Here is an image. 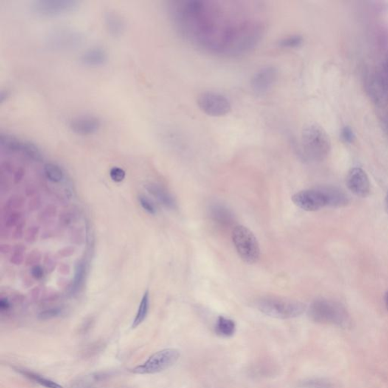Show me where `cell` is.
Wrapping results in <instances>:
<instances>
[{
    "mask_svg": "<svg viewBox=\"0 0 388 388\" xmlns=\"http://www.w3.org/2000/svg\"><path fill=\"white\" fill-rule=\"evenodd\" d=\"M174 25L193 46L209 53L238 57L263 37V11L256 2L176 0L169 5Z\"/></svg>",
    "mask_w": 388,
    "mask_h": 388,
    "instance_id": "6da1fadb",
    "label": "cell"
},
{
    "mask_svg": "<svg viewBox=\"0 0 388 388\" xmlns=\"http://www.w3.org/2000/svg\"><path fill=\"white\" fill-rule=\"evenodd\" d=\"M302 149L306 159L322 160L330 150V141L327 133L316 124L307 125L302 132Z\"/></svg>",
    "mask_w": 388,
    "mask_h": 388,
    "instance_id": "7a4b0ae2",
    "label": "cell"
},
{
    "mask_svg": "<svg viewBox=\"0 0 388 388\" xmlns=\"http://www.w3.org/2000/svg\"><path fill=\"white\" fill-rule=\"evenodd\" d=\"M256 307L264 314L280 319L298 317L306 310L305 304L302 302L274 296L261 298L256 302Z\"/></svg>",
    "mask_w": 388,
    "mask_h": 388,
    "instance_id": "3957f363",
    "label": "cell"
},
{
    "mask_svg": "<svg viewBox=\"0 0 388 388\" xmlns=\"http://www.w3.org/2000/svg\"><path fill=\"white\" fill-rule=\"evenodd\" d=\"M309 316L312 320L319 323L346 326L349 317L345 309L336 302L327 299H318L310 306Z\"/></svg>",
    "mask_w": 388,
    "mask_h": 388,
    "instance_id": "277c9868",
    "label": "cell"
},
{
    "mask_svg": "<svg viewBox=\"0 0 388 388\" xmlns=\"http://www.w3.org/2000/svg\"><path fill=\"white\" fill-rule=\"evenodd\" d=\"M232 240L240 259L248 264H254L260 257V247L254 233L243 226L234 227Z\"/></svg>",
    "mask_w": 388,
    "mask_h": 388,
    "instance_id": "5b68a950",
    "label": "cell"
},
{
    "mask_svg": "<svg viewBox=\"0 0 388 388\" xmlns=\"http://www.w3.org/2000/svg\"><path fill=\"white\" fill-rule=\"evenodd\" d=\"M298 207L307 212H316L326 206H332V187H316L301 190L292 197Z\"/></svg>",
    "mask_w": 388,
    "mask_h": 388,
    "instance_id": "8992f818",
    "label": "cell"
},
{
    "mask_svg": "<svg viewBox=\"0 0 388 388\" xmlns=\"http://www.w3.org/2000/svg\"><path fill=\"white\" fill-rule=\"evenodd\" d=\"M85 36L80 31L69 27H56L46 37V46L55 51H69L80 46Z\"/></svg>",
    "mask_w": 388,
    "mask_h": 388,
    "instance_id": "52a82bcc",
    "label": "cell"
},
{
    "mask_svg": "<svg viewBox=\"0 0 388 388\" xmlns=\"http://www.w3.org/2000/svg\"><path fill=\"white\" fill-rule=\"evenodd\" d=\"M179 357V351L176 349H164L155 353L147 361L135 367L132 372L140 375L159 373L173 366Z\"/></svg>",
    "mask_w": 388,
    "mask_h": 388,
    "instance_id": "ba28073f",
    "label": "cell"
},
{
    "mask_svg": "<svg viewBox=\"0 0 388 388\" xmlns=\"http://www.w3.org/2000/svg\"><path fill=\"white\" fill-rule=\"evenodd\" d=\"M197 104L205 114L212 117L226 116L231 110V102L226 96L212 91L202 93L198 97Z\"/></svg>",
    "mask_w": 388,
    "mask_h": 388,
    "instance_id": "9c48e42d",
    "label": "cell"
},
{
    "mask_svg": "<svg viewBox=\"0 0 388 388\" xmlns=\"http://www.w3.org/2000/svg\"><path fill=\"white\" fill-rule=\"evenodd\" d=\"M79 6L80 3L75 0H35L31 8L40 16L54 17L74 12Z\"/></svg>",
    "mask_w": 388,
    "mask_h": 388,
    "instance_id": "30bf717a",
    "label": "cell"
},
{
    "mask_svg": "<svg viewBox=\"0 0 388 388\" xmlns=\"http://www.w3.org/2000/svg\"><path fill=\"white\" fill-rule=\"evenodd\" d=\"M279 73L274 66H265L259 69L251 80V88L259 95L265 94L271 89L278 79Z\"/></svg>",
    "mask_w": 388,
    "mask_h": 388,
    "instance_id": "8fae6325",
    "label": "cell"
},
{
    "mask_svg": "<svg viewBox=\"0 0 388 388\" xmlns=\"http://www.w3.org/2000/svg\"><path fill=\"white\" fill-rule=\"evenodd\" d=\"M346 183L349 190L357 197L365 198L370 193L369 178L360 168H353L349 172Z\"/></svg>",
    "mask_w": 388,
    "mask_h": 388,
    "instance_id": "7c38bea8",
    "label": "cell"
},
{
    "mask_svg": "<svg viewBox=\"0 0 388 388\" xmlns=\"http://www.w3.org/2000/svg\"><path fill=\"white\" fill-rule=\"evenodd\" d=\"M101 127V122L98 118L94 116H77L71 119L69 122L70 129L76 134L88 136L97 133Z\"/></svg>",
    "mask_w": 388,
    "mask_h": 388,
    "instance_id": "4fadbf2b",
    "label": "cell"
},
{
    "mask_svg": "<svg viewBox=\"0 0 388 388\" xmlns=\"http://www.w3.org/2000/svg\"><path fill=\"white\" fill-rule=\"evenodd\" d=\"M89 263L88 258L80 259L76 263L74 280L69 286V293L71 296L77 294L83 288L89 271Z\"/></svg>",
    "mask_w": 388,
    "mask_h": 388,
    "instance_id": "5bb4252c",
    "label": "cell"
},
{
    "mask_svg": "<svg viewBox=\"0 0 388 388\" xmlns=\"http://www.w3.org/2000/svg\"><path fill=\"white\" fill-rule=\"evenodd\" d=\"M104 24L108 32L113 37H119L125 32L126 24L122 15L115 11H106L104 13Z\"/></svg>",
    "mask_w": 388,
    "mask_h": 388,
    "instance_id": "9a60e30c",
    "label": "cell"
},
{
    "mask_svg": "<svg viewBox=\"0 0 388 388\" xmlns=\"http://www.w3.org/2000/svg\"><path fill=\"white\" fill-rule=\"evenodd\" d=\"M108 60L106 51L100 46H93L80 56V62L87 66L97 67L103 65Z\"/></svg>",
    "mask_w": 388,
    "mask_h": 388,
    "instance_id": "2e32d148",
    "label": "cell"
},
{
    "mask_svg": "<svg viewBox=\"0 0 388 388\" xmlns=\"http://www.w3.org/2000/svg\"><path fill=\"white\" fill-rule=\"evenodd\" d=\"M145 188L156 200L160 202L161 204L169 209H175L177 207L176 201L172 194L165 190L162 186L154 183H150L145 186Z\"/></svg>",
    "mask_w": 388,
    "mask_h": 388,
    "instance_id": "e0dca14e",
    "label": "cell"
},
{
    "mask_svg": "<svg viewBox=\"0 0 388 388\" xmlns=\"http://www.w3.org/2000/svg\"><path fill=\"white\" fill-rule=\"evenodd\" d=\"M211 216L214 221L223 226H229L233 223V214L231 211L223 205H213L210 208Z\"/></svg>",
    "mask_w": 388,
    "mask_h": 388,
    "instance_id": "ac0fdd59",
    "label": "cell"
},
{
    "mask_svg": "<svg viewBox=\"0 0 388 388\" xmlns=\"http://www.w3.org/2000/svg\"><path fill=\"white\" fill-rule=\"evenodd\" d=\"M149 310H150V293L147 291L144 293V296L141 299L136 316H135L133 324H132V328H135L145 321L147 315H148Z\"/></svg>",
    "mask_w": 388,
    "mask_h": 388,
    "instance_id": "d6986e66",
    "label": "cell"
},
{
    "mask_svg": "<svg viewBox=\"0 0 388 388\" xmlns=\"http://www.w3.org/2000/svg\"><path fill=\"white\" fill-rule=\"evenodd\" d=\"M18 372L23 376L25 378H29V379L32 380L37 384H40V386L46 388H63V386L59 384L58 383L55 382V381H52V380L48 379V378H45V377L42 376V375H39V374L35 373V372H32V371L26 370V369H18Z\"/></svg>",
    "mask_w": 388,
    "mask_h": 388,
    "instance_id": "ffe728a7",
    "label": "cell"
},
{
    "mask_svg": "<svg viewBox=\"0 0 388 388\" xmlns=\"http://www.w3.org/2000/svg\"><path fill=\"white\" fill-rule=\"evenodd\" d=\"M43 174L46 179L52 183H60L65 179L64 171L58 164L47 162L43 166Z\"/></svg>",
    "mask_w": 388,
    "mask_h": 388,
    "instance_id": "44dd1931",
    "label": "cell"
},
{
    "mask_svg": "<svg viewBox=\"0 0 388 388\" xmlns=\"http://www.w3.org/2000/svg\"><path fill=\"white\" fill-rule=\"evenodd\" d=\"M235 330L236 324L234 321L223 316L218 317L215 325V332L217 335L224 338H229L234 335Z\"/></svg>",
    "mask_w": 388,
    "mask_h": 388,
    "instance_id": "7402d4cb",
    "label": "cell"
},
{
    "mask_svg": "<svg viewBox=\"0 0 388 388\" xmlns=\"http://www.w3.org/2000/svg\"><path fill=\"white\" fill-rule=\"evenodd\" d=\"M25 200L20 195H13L11 197L2 207V212L7 214L9 212L19 210L24 206Z\"/></svg>",
    "mask_w": 388,
    "mask_h": 388,
    "instance_id": "603a6c76",
    "label": "cell"
},
{
    "mask_svg": "<svg viewBox=\"0 0 388 388\" xmlns=\"http://www.w3.org/2000/svg\"><path fill=\"white\" fill-rule=\"evenodd\" d=\"M78 212L74 208H68L60 214L59 223L60 226L63 228H66L74 224L78 220Z\"/></svg>",
    "mask_w": 388,
    "mask_h": 388,
    "instance_id": "cb8c5ba5",
    "label": "cell"
},
{
    "mask_svg": "<svg viewBox=\"0 0 388 388\" xmlns=\"http://www.w3.org/2000/svg\"><path fill=\"white\" fill-rule=\"evenodd\" d=\"M23 219L24 218L21 212L15 211V212H9V213L5 214L3 226L8 229L15 228Z\"/></svg>",
    "mask_w": 388,
    "mask_h": 388,
    "instance_id": "d4e9b609",
    "label": "cell"
},
{
    "mask_svg": "<svg viewBox=\"0 0 388 388\" xmlns=\"http://www.w3.org/2000/svg\"><path fill=\"white\" fill-rule=\"evenodd\" d=\"M302 42H303V40H302L301 36L292 35L282 39L279 41V44L282 48L293 49V48H297L300 46Z\"/></svg>",
    "mask_w": 388,
    "mask_h": 388,
    "instance_id": "484cf974",
    "label": "cell"
},
{
    "mask_svg": "<svg viewBox=\"0 0 388 388\" xmlns=\"http://www.w3.org/2000/svg\"><path fill=\"white\" fill-rule=\"evenodd\" d=\"M25 246L23 244L15 245L12 250V255L10 257L11 263L15 265H19L24 262L25 257Z\"/></svg>",
    "mask_w": 388,
    "mask_h": 388,
    "instance_id": "4316f807",
    "label": "cell"
},
{
    "mask_svg": "<svg viewBox=\"0 0 388 388\" xmlns=\"http://www.w3.org/2000/svg\"><path fill=\"white\" fill-rule=\"evenodd\" d=\"M63 309L62 307H52V308L46 309L40 312L38 315V318L41 320H48L61 316L63 313Z\"/></svg>",
    "mask_w": 388,
    "mask_h": 388,
    "instance_id": "83f0119b",
    "label": "cell"
},
{
    "mask_svg": "<svg viewBox=\"0 0 388 388\" xmlns=\"http://www.w3.org/2000/svg\"><path fill=\"white\" fill-rule=\"evenodd\" d=\"M57 206H54V205H49L39 214V220L41 223H48V221H50L57 215Z\"/></svg>",
    "mask_w": 388,
    "mask_h": 388,
    "instance_id": "f1b7e54d",
    "label": "cell"
},
{
    "mask_svg": "<svg viewBox=\"0 0 388 388\" xmlns=\"http://www.w3.org/2000/svg\"><path fill=\"white\" fill-rule=\"evenodd\" d=\"M138 201H139L140 204L142 206L143 209L148 212V213L151 214V215H156V208L155 205L153 204V202L147 198L146 196L141 195L138 196Z\"/></svg>",
    "mask_w": 388,
    "mask_h": 388,
    "instance_id": "f546056e",
    "label": "cell"
},
{
    "mask_svg": "<svg viewBox=\"0 0 388 388\" xmlns=\"http://www.w3.org/2000/svg\"><path fill=\"white\" fill-rule=\"evenodd\" d=\"M70 240L73 244H83L85 240V231L80 228H74L70 233Z\"/></svg>",
    "mask_w": 388,
    "mask_h": 388,
    "instance_id": "4dcf8cb0",
    "label": "cell"
},
{
    "mask_svg": "<svg viewBox=\"0 0 388 388\" xmlns=\"http://www.w3.org/2000/svg\"><path fill=\"white\" fill-rule=\"evenodd\" d=\"M42 258L43 257H42L41 253L38 250H34L27 254L24 262L27 266L34 267L39 265V263L41 262Z\"/></svg>",
    "mask_w": 388,
    "mask_h": 388,
    "instance_id": "1f68e13d",
    "label": "cell"
},
{
    "mask_svg": "<svg viewBox=\"0 0 388 388\" xmlns=\"http://www.w3.org/2000/svg\"><path fill=\"white\" fill-rule=\"evenodd\" d=\"M304 388H334L331 383L325 380L313 379L306 381L302 384Z\"/></svg>",
    "mask_w": 388,
    "mask_h": 388,
    "instance_id": "d6a6232c",
    "label": "cell"
},
{
    "mask_svg": "<svg viewBox=\"0 0 388 388\" xmlns=\"http://www.w3.org/2000/svg\"><path fill=\"white\" fill-rule=\"evenodd\" d=\"M40 234V228L38 226H32L27 228L24 232V240L27 243H33L37 241Z\"/></svg>",
    "mask_w": 388,
    "mask_h": 388,
    "instance_id": "836d02e7",
    "label": "cell"
},
{
    "mask_svg": "<svg viewBox=\"0 0 388 388\" xmlns=\"http://www.w3.org/2000/svg\"><path fill=\"white\" fill-rule=\"evenodd\" d=\"M110 177L115 182H122L125 178V172L120 168L114 167L110 170Z\"/></svg>",
    "mask_w": 388,
    "mask_h": 388,
    "instance_id": "e575fe53",
    "label": "cell"
},
{
    "mask_svg": "<svg viewBox=\"0 0 388 388\" xmlns=\"http://www.w3.org/2000/svg\"><path fill=\"white\" fill-rule=\"evenodd\" d=\"M43 265L46 272L52 273L57 268V261L52 256L47 254L43 259Z\"/></svg>",
    "mask_w": 388,
    "mask_h": 388,
    "instance_id": "d590c367",
    "label": "cell"
},
{
    "mask_svg": "<svg viewBox=\"0 0 388 388\" xmlns=\"http://www.w3.org/2000/svg\"><path fill=\"white\" fill-rule=\"evenodd\" d=\"M25 172V169L22 166H16L15 164V169H14L13 172L11 173L13 175L14 183L19 184L24 178Z\"/></svg>",
    "mask_w": 388,
    "mask_h": 388,
    "instance_id": "8d00e7d4",
    "label": "cell"
},
{
    "mask_svg": "<svg viewBox=\"0 0 388 388\" xmlns=\"http://www.w3.org/2000/svg\"><path fill=\"white\" fill-rule=\"evenodd\" d=\"M25 227V220L23 219L19 224L14 228L13 233H12V237L15 240H20L24 236V230Z\"/></svg>",
    "mask_w": 388,
    "mask_h": 388,
    "instance_id": "74e56055",
    "label": "cell"
},
{
    "mask_svg": "<svg viewBox=\"0 0 388 388\" xmlns=\"http://www.w3.org/2000/svg\"><path fill=\"white\" fill-rule=\"evenodd\" d=\"M42 205L41 197L38 195L34 196L29 202V209L32 212L40 209Z\"/></svg>",
    "mask_w": 388,
    "mask_h": 388,
    "instance_id": "f35d334b",
    "label": "cell"
},
{
    "mask_svg": "<svg viewBox=\"0 0 388 388\" xmlns=\"http://www.w3.org/2000/svg\"><path fill=\"white\" fill-rule=\"evenodd\" d=\"M45 269L43 268V267L40 265H35V266L32 267L31 269V274H32V278H34L36 280H41L45 274Z\"/></svg>",
    "mask_w": 388,
    "mask_h": 388,
    "instance_id": "ab89813d",
    "label": "cell"
},
{
    "mask_svg": "<svg viewBox=\"0 0 388 388\" xmlns=\"http://www.w3.org/2000/svg\"><path fill=\"white\" fill-rule=\"evenodd\" d=\"M74 252H75V248L74 246H65V247L59 251L58 256L62 258H66V257H71Z\"/></svg>",
    "mask_w": 388,
    "mask_h": 388,
    "instance_id": "60d3db41",
    "label": "cell"
},
{
    "mask_svg": "<svg viewBox=\"0 0 388 388\" xmlns=\"http://www.w3.org/2000/svg\"><path fill=\"white\" fill-rule=\"evenodd\" d=\"M12 307V302L9 300V298L1 297L0 299V310L2 313H6L9 311Z\"/></svg>",
    "mask_w": 388,
    "mask_h": 388,
    "instance_id": "b9f144b4",
    "label": "cell"
},
{
    "mask_svg": "<svg viewBox=\"0 0 388 388\" xmlns=\"http://www.w3.org/2000/svg\"><path fill=\"white\" fill-rule=\"evenodd\" d=\"M342 138L344 141L347 143H351L354 139V134L350 128H344L342 130Z\"/></svg>",
    "mask_w": 388,
    "mask_h": 388,
    "instance_id": "7bdbcfd3",
    "label": "cell"
},
{
    "mask_svg": "<svg viewBox=\"0 0 388 388\" xmlns=\"http://www.w3.org/2000/svg\"><path fill=\"white\" fill-rule=\"evenodd\" d=\"M60 296L59 293L56 291H49L48 293H45L44 296H43V301L45 302H52V301L57 300L59 299Z\"/></svg>",
    "mask_w": 388,
    "mask_h": 388,
    "instance_id": "ee69618b",
    "label": "cell"
},
{
    "mask_svg": "<svg viewBox=\"0 0 388 388\" xmlns=\"http://www.w3.org/2000/svg\"><path fill=\"white\" fill-rule=\"evenodd\" d=\"M70 270L71 268H70L69 265L67 263H61L59 266V272L63 276L68 275L70 273Z\"/></svg>",
    "mask_w": 388,
    "mask_h": 388,
    "instance_id": "f6af8a7d",
    "label": "cell"
},
{
    "mask_svg": "<svg viewBox=\"0 0 388 388\" xmlns=\"http://www.w3.org/2000/svg\"><path fill=\"white\" fill-rule=\"evenodd\" d=\"M30 293L32 299L34 300H36V299H38L39 297H40V294H41V289H40V287H35V288H32Z\"/></svg>",
    "mask_w": 388,
    "mask_h": 388,
    "instance_id": "bcb514c9",
    "label": "cell"
},
{
    "mask_svg": "<svg viewBox=\"0 0 388 388\" xmlns=\"http://www.w3.org/2000/svg\"><path fill=\"white\" fill-rule=\"evenodd\" d=\"M37 190L34 186L29 185L26 187L25 193L26 196H27V197H34V196L37 195Z\"/></svg>",
    "mask_w": 388,
    "mask_h": 388,
    "instance_id": "7dc6e473",
    "label": "cell"
},
{
    "mask_svg": "<svg viewBox=\"0 0 388 388\" xmlns=\"http://www.w3.org/2000/svg\"><path fill=\"white\" fill-rule=\"evenodd\" d=\"M11 246L10 245L7 244V243H3L0 246V251H1L2 254H7L10 252Z\"/></svg>",
    "mask_w": 388,
    "mask_h": 388,
    "instance_id": "c3c4849f",
    "label": "cell"
},
{
    "mask_svg": "<svg viewBox=\"0 0 388 388\" xmlns=\"http://www.w3.org/2000/svg\"><path fill=\"white\" fill-rule=\"evenodd\" d=\"M385 208H386V211H387V212L388 213V191L387 193V195H386V198H385Z\"/></svg>",
    "mask_w": 388,
    "mask_h": 388,
    "instance_id": "681fc988",
    "label": "cell"
},
{
    "mask_svg": "<svg viewBox=\"0 0 388 388\" xmlns=\"http://www.w3.org/2000/svg\"><path fill=\"white\" fill-rule=\"evenodd\" d=\"M384 300H385L386 307H387L388 310V291H387V293H386L385 297H384Z\"/></svg>",
    "mask_w": 388,
    "mask_h": 388,
    "instance_id": "f907efd6",
    "label": "cell"
}]
</instances>
